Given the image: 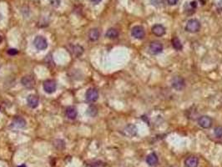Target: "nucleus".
Here are the masks:
<instances>
[{"mask_svg":"<svg viewBox=\"0 0 222 167\" xmlns=\"http://www.w3.org/2000/svg\"><path fill=\"white\" fill-rule=\"evenodd\" d=\"M39 98L35 94H29L27 98V103L28 105L30 107V108H36L39 105Z\"/></svg>","mask_w":222,"mask_h":167,"instance_id":"9b49d317","label":"nucleus"},{"mask_svg":"<svg viewBox=\"0 0 222 167\" xmlns=\"http://www.w3.org/2000/svg\"><path fill=\"white\" fill-rule=\"evenodd\" d=\"M100 35V31L98 30V28H92L88 32V39L91 41H96L99 40Z\"/></svg>","mask_w":222,"mask_h":167,"instance_id":"f3484780","label":"nucleus"},{"mask_svg":"<svg viewBox=\"0 0 222 167\" xmlns=\"http://www.w3.org/2000/svg\"><path fill=\"white\" fill-rule=\"evenodd\" d=\"M2 42H3V38H2V36L0 35V44H1Z\"/></svg>","mask_w":222,"mask_h":167,"instance_id":"c756f323","label":"nucleus"},{"mask_svg":"<svg viewBox=\"0 0 222 167\" xmlns=\"http://www.w3.org/2000/svg\"><path fill=\"white\" fill-rule=\"evenodd\" d=\"M8 54L9 55H16L18 54V50L16 49H10L8 50Z\"/></svg>","mask_w":222,"mask_h":167,"instance_id":"393cba45","label":"nucleus"},{"mask_svg":"<svg viewBox=\"0 0 222 167\" xmlns=\"http://www.w3.org/2000/svg\"><path fill=\"white\" fill-rule=\"evenodd\" d=\"M137 127L135 126L134 125H128L125 128V130H124V134H125L126 136H129V137H133L134 135H137Z\"/></svg>","mask_w":222,"mask_h":167,"instance_id":"9d476101","label":"nucleus"},{"mask_svg":"<svg viewBox=\"0 0 222 167\" xmlns=\"http://www.w3.org/2000/svg\"><path fill=\"white\" fill-rule=\"evenodd\" d=\"M2 18H3V17H2V14H1V13H0V20H1V19H2Z\"/></svg>","mask_w":222,"mask_h":167,"instance_id":"2f4dec72","label":"nucleus"},{"mask_svg":"<svg viewBox=\"0 0 222 167\" xmlns=\"http://www.w3.org/2000/svg\"><path fill=\"white\" fill-rule=\"evenodd\" d=\"M55 146L58 150H63L64 148V142L62 140H57L55 141Z\"/></svg>","mask_w":222,"mask_h":167,"instance_id":"4be33fe9","label":"nucleus"},{"mask_svg":"<svg viewBox=\"0 0 222 167\" xmlns=\"http://www.w3.org/2000/svg\"><path fill=\"white\" fill-rule=\"evenodd\" d=\"M198 124L201 127L204 128V129H209L212 126L213 121H212V119L209 116H203L198 119Z\"/></svg>","mask_w":222,"mask_h":167,"instance_id":"423d86ee","label":"nucleus"},{"mask_svg":"<svg viewBox=\"0 0 222 167\" xmlns=\"http://www.w3.org/2000/svg\"><path fill=\"white\" fill-rule=\"evenodd\" d=\"M26 125V120L22 117H16L12 122V126L16 129H22L25 127Z\"/></svg>","mask_w":222,"mask_h":167,"instance_id":"ddd939ff","label":"nucleus"},{"mask_svg":"<svg viewBox=\"0 0 222 167\" xmlns=\"http://www.w3.org/2000/svg\"><path fill=\"white\" fill-rule=\"evenodd\" d=\"M171 42H172V45H173L174 49H176L178 51H180V50H182L183 49V45L181 42H180V40H179V38H177V37H174L172 40H171Z\"/></svg>","mask_w":222,"mask_h":167,"instance_id":"6ab92c4d","label":"nucleus"},{"mask_svg":"<svg viewBox=\"0 0 222 167\" xmlns=\"http://www.w3.org/2000/svg\"><path fill=\"white\" fill-rule=\"evenodd\" d=\"M43 89L46 93L48 94H53L54 92H55L56 88H57V85L54 80L49 79V80H46L45 82L43 83Z\"/></svg>","mask_w":222,"mask_h":167,"instance_id":"1a4fd4ad","label":"nucleus"},{"mask_svg":"<svg viewBox=\"0 0 222 167\" xmlns=\"http://www.w3.org/2000/svg\"><path fill=\"white\" fill-rule=\"evenodd\" d=\"M34 44L39 50H44L48 48V41L43 36H37L34 40Z\"/></svg>","mask_w":222,"mask_h":167,"instance_id":"7ed1b4c3","label":"nucleus"},{"mask_svg":"<svg viewBox=\"0 0 222 167\" xmlns=\"http://www.w3.org/2000/svg\"><path fill=\"white\" fill-rule=\"evenodd\" d=\"M179 2V0H167V3L168 4H170V5H175L177 3Z\"/></svg>","mask_w":222,"mask_h":167,"instance_id":"bb28decb","label":"nucleus"},{"mask_svg":"<svg viewBox=\"0 0 222 167\" xmlns=\"http://www.w3.org/2000/svg\"><path fill=\"white\" fill-rule=\"evenodd\" d=\"M73 54L76 55V56H79V55H81L83 54V52H84V49H83L82 47L80 45H75L73 46Z\"/></svg>","mask_w":222,"mask_h":167,"instance_id":"412c9836","label":"nucleus"},{"mask_svg":"<svg viewBox=\"0 0 222 167\" xmlns=\"http://www.w3.org/2000/svg\"><path fill=\"white\" fill-rule=\"evenodd\" d=\"M105 36L107 38H109L110 40H115L116 38H118L119 36V32L116 28H110L107 30L106 33H105Z\"/></svg>","mask_w":222,"mask_h":167,"instance_id":"dca6fc26","label":"nucleus"},{"mask_svg":"<svg viewBox=\"0 0 222 167\" xmlns=\"http://www.w3.org/2000/svg\"><path fill=\"white\" fill-rule=\"evenodd\" d=\"M146 162H147V164L149 165V166H155L159 162V159L156 154H155V153L149 154L147 156V158H146Z\"/></svg>","mask_w":222,"mask_h":167,"instance_id":"2eb2a0df","label":"nucleus"},{"mask_svg":"<svg viewBox=\"0 0 222 167\" xmlns=\"http://www.w3.org/2000/svg\"><path fill=\"white\" fill-rule=\"evenodd\" d=\"M85 98L86 100H87L88 102H90V103L95 102V101L98 100V98H99V92H98V90L96 89L89 88L88 90L86 91Z\"/></svg>","mask_w":222,"mask_h":167,"instance_id":"39448f33","label":"nucleus"},{"mask_svg":"<svg viewBox=\"0 0 222 167\" xmlns=\"http://www.w3.org/2000/svg\"><path fill=\"white\" fill-rule=\"evenodd\" d=\"M149 51L153 55H158L163 51V44L160 41H153L149 44Z\"/></svg>","mask_w":222,"mask_h":167,"instance_id":"0eeeda50","label":"nucleus"},{"mask_svg":"<svg viewBox=\"0 0 222 167\" xmlns=\"http://www.w3.org/2000/svg\"><path fill=\"white\" fill-rule=\"evenodd\" d=\"M214 133L218 139H222V126H217L214 131Z\"/></svg>","mask_w":222,"mask_h":167,"instance_id":"5701e85b","label":"nucleus"},{"mask_svg":"<svg viewBox=\"0 0 222 167\" xmlns=\"http://www.w3.org/2000/svg\"><path fill=\"white\" fill-rule=\"evenodd\" d=\"M131 35L134 37V39L137 40H142L145 36V31L144 29V28L140 25L134 26L131 29Z\"/></svg>","mask_w":222,"mask_h":167,"instance_id":"20e7f679","label":"nucleus"},{"mask_svg":"<svg viewBox=\"0 0 222 167\" xmlns=\"http://www.w3.org/2000/svg\"><path fill=\"white\" fill-rule=\"evenodd\" d=\"M50 3L53 7L57 8L60 5V0H50Z\"/></svg>","mask_w":222,"mask_h":167,"instance_id":"b1692460","label":"nucleus"},{"mask_svg":"<svg viewBox=\"0 0 222 167\" xmlns=\"http://www.w3.org/2000/svg\"><path fill=\"white\" fill-rule=\"evenodd\" d=\"M18 167H26V165H25V164H22L21 165H19V166Z\"/></svg>","mask_w":222,"mask_h":167,"instance_id":"7c9ffc66","label":"nucleus"},{"mask_svg":"<svg viewBox=\"0 0 222 167\" xmlns=\"http://www.w3.org/2000/svg\"><path fill=\"white\" fill-rule=\"evenodd\" d=\"M171 85L175 90L177 91H181L182 89H185L186 87V81L180 76H175L174 77L172 81H171Z\"/></svg>","mask_w":222,"mask_h":167,"instance_id":"f03ea898","label":"nucleus"},{"mask_svg":"<svg viewBox=\"0 0 222 167\" xmlns=\"http://www.w3.org/2000/svg\"><path fill=\"white\" fill-rule=\"evenodd\" d=\"M66 116L70 120H73V119L76 118L77 116V110L74 107H68L65 111Z\"/></svg>","mask_w":222,"mask_h":167,"instance_id":"a211bd4d","label":"nucleus"},{"mask_svg":"<svg viewBox=\"0 0 222 167\" xmlns=\"http://www.w3.org/2000/svg\"><path fill=\"white\" fill-rule=\"evenodd\" d=\"M102 1V0H91V2L94 4H98V3H100Z\"/></svg>","mask_w":222,"mask_h":167,"instance_id":"c85d7f7f","label":"nucleus"},{"mask_svg":"<svg viewBox=\"0 0 222 167\" xmlns=\"http://www.w3.org/2000/svg\"><path fill=\"white\" fill-rule=\"evenodd\" d=\"M98 113V109L94 105H91V106H89L87 109V114H88V116H91V117H94V116L97 115Z\"/></svg>","mask_w":222,"mask_h":167,"instance_id":"aec40b11","label":"nucleus"},{"mask_svg":"<svg viewBox=\"0 0 222 167\" xmlns=\"http://www.w3.org/2000/svg\"><path fill=\"white\" fill-rule=\"evenodd\" d=\"M152 33L157 37H161L165 33V28L161 25H155L152 27Z\"/></svg>","mask_w":222,"mask_h":167,"instance_id":"f8f14e48","label":"nucleus"},{"mask_svg":"<svg viewBox=\"0 0 222 167\" xmlns=\"http://www.w3.org/2000/svg\"><path fill=\"white\" fill-rule=\"evenodd\" d=\"M201 27V23H200L199 20L195 19V18H191V19H190V20L187 22V24H186V31H188L189 33H195L200 31Z\"/></svg>","mask_w":222,"mask_h":167,"instance_id":"f257e3e1","label":"nucleus"},{"mask_svg":"<svg viewBox=\"0 0 222 167\" xmlns=\"http://www.w3.org/2000/svg\"><path fill=\"white\" fill-rule=\"evenodd\" d=\"M185 165L186 167H197L199 165V160L195 156H189L185 160Z\"/></svg>","mask_w":222,"mask_h":167,"instance_id":"4468645a","label":"nucleus"},{"mask_svg":"<svg viewBox=\"0 0 222 167\" xmlns=\"http://www.w3.org/2000/svg\"><path fill=\"white\" fill-rule=\"evenodd\" d=\"M217 9L220 12H222V0H220L219 3H217Z\"/></svg>","mask_w":222,"mask_h":167,"instance_id":"cd10ccee","label":"nucleus"},{"mask_svg":"<svg viewBox=\"0 0 222 167\" xmlns=\"http://www.w3.org/2000/svg\"><path fill=\"white\" fill-rule=\"evenodd\" d=\"M22 85H24V87L28 89H31L34 87L35 85V79H34V76L30 75V74H28V75L24 76L21 79Z\"/></svg>","mask_w":222,"mask_h":167,"instance_id":"6e6552de","label":"nucleus"},{"mask_svg":"<svg viewBox=\"0 0 222 167\" xmlns=\"http://www.w3.org/2000/svg\"><path fill=\"white\" fill-rule=\"evenodd\" d=\"M151 3L153 5L155 6H158L159 4H161L163 3V0H151Z\"/></svg>","mask_w":222,"mask_h":167,"instance_id":"a878e982","label":"nucleus"}]
</instances>
